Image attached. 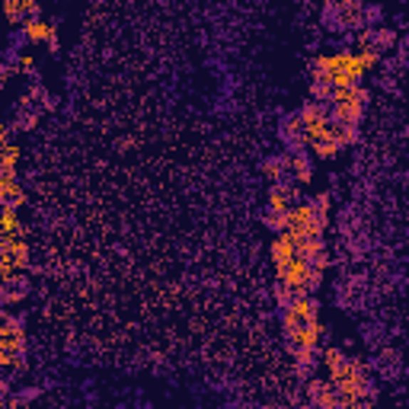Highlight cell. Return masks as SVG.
<instances>
[{
  "label": "cell",
  "mask_w": 409,
  "mask_h": 409,
  "mask_svg": "<svg viewBox=\"0 0 409 409\" xmlns=\"http://www.w3.org/2000/svg\"><path fill=\"white\" fill-rule=\"evenodd\" d=\"M368 68L361 64L358 51H333V55H316L314 58V81H326L333 87H352L361 83Z\"/></svg>",
  "instance_id": "obj_1"
},
{
  "label": "cell",
  "mask_w": 409,
  "mask_h": 409,
  "mask_svg": "<svg viewBox=\"0 0 409 409\" xmlns=\"http://www.w3.org/2000/svg\"><path fill=\"white\" fill-rule=\"evenodd\" d=\"M316 316H320V301H316L314 294H298V298L291 301V307L281 310V329L291 333L294 326H301V323H307V320H316Z\"/></svg>",
  "instance_id": "obj_7"
},
{
  "label": "cell",
  "mask_w": 409,
  "mask_h": 409,
  "mask_svg": "<svg viewBox=\"0 0 409 409\" xmlns=\"http://www.w3.org/2000/svg\"><path fill=\"white\" fill-rule=\"evenodd\" d=\"M323 336H326V326H323V320L316 316V320H307V323H301V326H294L291 333H285V339L291 348H320Z\"/></svg>",
  "instance_id": "obj_9"
},
{
  "label": "cell",
  "mask_w": 409,
  "mask_h": 409,
  "mask_svg": "<svg viewBox=\"0 0 409 409\" xmlns=\"http://www.w3.org/2000/svg\"><path fill=\"white\" fill-rule=\"evenodd\" d=\"M269 256H272L275 269L285 266V262H291L294 256H298V247H294V237L288 234V230H281V234H275L272 247H269Z\"/></svg>",
  "instance_id": "obj_13"
},
{
  "label": "cell",
  "mask_w": 409,
  "mask_h": 409,
  "mask_svg": "<svg viewBox=\"0 0 409 409\" xmlns=\"http://www.w3.org/2000/svg\"><path fill=\"white\" fill-rule=\"evenodd\" d=\"M323 368H326V371H333L336 365H342V361H346V352H342V348H336V346H326L323 348Z\"/></svg>",
  "instance_id": "obj_26"
},
{
  "label": "cell",
  "mask_w": 409,
  "mask_h": 409,
  "mask_svg": "<svg viewBox=\"0 0 409 409\" xmlns=\"http://www.w3.org/2000/svg\"><path fill=\"white\" fill-rule=\"evenodd\" d=\"M310 100L329 103V100H333V83H326V81H310Z\"/></svg>",
  "instance_id": "obj_24"
},
{
  "label": "cell",
  "mask_w": 409,
  "mask_h": 409,
  "mask_svg": "<svg viewBox=\"0 0 409 409\" xmlns=\"http://www.w3.org/2000/svg\"><path fill=\"white\" fill-rule=\"evenodd\" d=\"M0 368L4 371L26 368V323L13 310L0 314Z\"/></svg>",
  "instance_id": "obj_2"
},
{
  "label": "cell",
  "mask_w": 409,
  "mask_h": 409,
  "mask_svg": "<svg viewBox=\"0 0 409 409\" xmlns=\"http://www.w3.org/2000/svg\"><path fill=\"white\" fill-rule=\"evenodd\" d=\"M272 294H275V304H279L281 310H285V307H291V301L298 298V294H294L291 288L285 285V281H275V285H272Z\"/></svg>",
  "instance_id": "obj_25"
},
{
  "label": "cell",
  "mask_w": 409,
  "mask_h": 409,
  "mask_svg": "<svg viewBox=\"0 0 409 409\" xmlns=\"http://www.w3.org/2000/svg\"><path fill=\"white\" fill-rule=\"evenodd\" d=\"M19 29H23L26 42H48L51 51L58 48V23H48V19H42V16H29Z\"/></svg>",
  "instance_id": "obj_10"
},
{
  "label": "cell",
  "mask_w": 409,
  "mask_h": 409,
  "mask_svg": "<svg viewBox=\"0 0 409 409\" xmlns=\"http://www.w3.org/2000/svg\"><path fill=\"white\" fill-rule=\"evenodd\" d=\"M310 202H314L316 208L323 211V214H329V192H316V195H314V199H310Z\"/></svg>",
  "instance_id": "obj_30"
},
{
  "label": "cell",
  "mask_w": 409,
  "mask_h": 409,
  "mask_svg": "<svg viewBox=\"0 0 409 409\" xmlns=\"http://www.w3.org/2000/svg\"><path fill=\"white\" fill-rule=\"evenodd\" d=\"M266 224L272 230H279V234L281 230H288V211H269L266 208Z\"/></svg>",
  "instance_id": "obj_27"
},
{
  "label": "cell",
  "mask_w": 409,
  "mask_h": 409,
  "mask_svg": "<svg viewBox=\"0 0 409 409\" xmlns=\"http://www.w3.org/2000/svg\"><path fill=\"white\" fill-rule=\"evenodd\" d=\"M310 150H314V157H320V160H333V157L342 150V144L339 141H314Z\"/></svg>",
  "instance_id": "obj_22"
},
{
  "label": "cell",
  "mask_w": 409,
  "mask_h": 409,
  "mask_svg": "<svg viewBox=\"0 0 409 409\" xmlns=\"http://www.w3.org/2000/svg\"><path fill=\"white\" fill-rule=\"evenodd\" d=\"M32 68H36V58L26 55V51H19V55H16V71H19V74H29Z\"/></svg>",
  "instance_id": "obj_29"
},
{
  "label": "cell",
  "mask_w": 409,
  "mask_h": 409,
  "mask_svg": "<svg viewBox=\"0 0 409 409\" xmlns=\"http://www.w3.org/2000/svg\"><path fill=\"white\" fill-rule=\"evenodd\" d=\"M4 10L10 26H23L26 16H29V0H4Z\"/></svg>",
  "instance_id": "obj_20"
},
{
  "label": "cell",
  "mask_w": 409,
  "mask_h": 409,
  "mask_svg": "<svg viewBox=\"0 0 409 409\" xmlns=\"http://www.w3.org/2000/svg\"><path fill=\"white\" fill-rule=\"evenodd\" d=\"M16 163H19V147L16 144H4L0 150V180H16Z\"/></svg>",
  "instance_id": "obj_17"
},
{
  "label": "cell",
  "mask_w": 409,
  "mask_h": 409,
  "mask_svg": "<svg viewBox=\"0 0 409 409\" xmlns=\"http://www.w3.org/2000/svg\"><path fill=\"white\" fill-rule=\"evenodd\" d=\"M294 247H298V256L307 262H316V256L326 253V240L323 237H304V234H291Z\"/></svg>",
  "instance_id": "obj_14"
},
{
  "label": "cell",
  "mask_w": 409,
  "mask_h": 409,
  "mask_svg": "<svg viewBox=\"0 0 409 409\" xmlns=\"http://www.w3.org/2000/svg\"><path fill=\"white\" fill-rule=\"evenodd\" d=\"M358 58H361V64L371 71V68H378V64H380V48L374 42L371 45H358Z\"/></svg>",
  "instance_id": "obj_23"
},
{
  "label": "cell",
  "mask_w": 409,
  "mask_h": 409,
  "mask_svg": "<svg viewBox=\"0 0 409 409\" xmlns=\"http://www.w3.org/2000/svg\"><path fill=\"white\" fill-rule=\"evenodd\" d=\"M266 208L269 211H288L291 204H298L301 202V182L298 180H281V182H272V189H269V195H266Z\"/></svg>",
  "instance_id": "obj_8"
},
{
  "label": "cell",
  "mask_w": 409,
  "mask_h": 409,
  "mask_svg": "<svg viewBox=\"0 0 409 409\" xmlns=\"http://www.w3.org/2000/svg\"><path fill=\"white\" fill-rule=\"evenodd\" d=\"M329 227V214H323L314 202L301 199L298 204L288 208V234H304V237H323Z\"/></svg>",
  "instance_id": "obj_5"
},
{
  "label": "cell",
  "mask_w": 409,
  "mask_h": 409,
  "mask_svg": "<svg viewBox=\"0 0 409 409\" xmlns=\"http://www.w3.org/2000/svg\"><path fill=\"white\" fill-rule=\"evenodd\" d=\"M0 199L6 208H19L26 202V189L19 186V180H0Z\"/></svg>",
  "instance_id": "obj_18"
},
{
  "label": "cell",
  "mask_w": 409,
  "mask_h": 409,
  "mask_svg": "<svg viewBox=\"0 0 409 409\" xmlns=\"http://www.w3.org/2000/svg\"><path fill=\"white\" fill-rule=\"evenodd\" d=\"M307 400L320 409H336L339 406V390H336L333 380H320V378H310L307 380Z\"/></svg>",
  "instance_id": "obj_11"
},
{
  "label": "cell",
  "mask_w": 409,
  "mask_h": 409,
  "mask_svg": "<svg viewBox=\"0 0 409 409\" xmlns=\"http://www.w3.org/2000/svg\"><path fill=\"white\" fill-rule=\"evenodd\" d=\"M393 42H397V32H393V29H384V26H380V29H374V45H378L380 51L390 48Z\"/></svg>",
  "instance_id": "obj_28"
},
{
  "label": "cell",
  "mask_w": 409,
  "mask_h": 409,
  "mask_svg": "<svg viewBox=\"0 0 409 409\" xmlns=\"http://www.w3.org/2000/svg\"><path fill=\"white\" fill-rule=\"evenodd\" d=\"M291 180H298L301 186H307V182L314 180V163H310V157H307V147L291 150Z\"/></svg>",
  "instance_id": "obj_16"
},
{
  "label": "cell",
  "mask_w": 409,
  "mask_h": 409,
  "mask_svg": "<svg viewBox=\"0 0 409 409\" xmlns=\"http://www.w3.org/2000/svg\"><path fill=\"white\" fill-rule=\"evenodd\" d=\"M0 262H10V266H16V269L29 266L26 237H0Z\"/></svg>",
  "instance_id": "obj_12"
},
{
  "label": "cell",
  "mask_w": 409,
  "mask_h": 409,
  "mask_svg": "<svg viewBox=\"0 0 409 409\" xmlns=\"http://www.w3.org/2000/svg\"><path fill=\"white\" fill-rule=\"evenodd\" d=\"M333 13L339 29H361L368 23L365 0H326V16Z\"/></svg>",
  "instance_id": "obj_6"
},
{
  "label": "cell",
  "mask_w": 409,
  "mask_h": 409,
  "mask_svg": "<svg viewBox=\"0 0 409 409\" xmlns=\"http://www.w3.org/2000/svg\"><path fill=\"white\" fill-rule=\"evenodd\" d=\"M371 100V93H368L361 83H352V87H333V118L336 122H352L358 125L361 115H365V105Z\"/></svg>",
  "instance_id": "obj_4"
},
{
  "label": "cell",
  "mask_w": 409,
  "mask_h": 409,
  "mask_svg": "<svg viewBox=\"0 0 409 409\" xmlns=\"http://www.w3.org/2000/svg\"><path fill=\"white\" fill-rule=\"evenodd\" d=\"M262 173H266V180L272 182H281L291 176V154H275L269 157L266 163H262Z\"/></svg>",
  "instance_id": "obj_15"
},
{
  "label": "cell",
  "mask_w": 409,
  "mask_h": 409,
  "mask_svg": "<svg viewBox=\"0 0 409 409\" xmlns=\"http://www.w3.org/2000/svg\"><path fill=\"white\" fill-rule=\"evenodd\" d=\"M0 234L4 237H26V224L19 221L16 208H6L4 204V224H0Z\"/></svg>",
  "instance_id": "obj_19"
},
{
  "label": "cell",
  "mask_w": 409,
  "mask_h": 409,
  "mask_svg": "<svg viewBox=\"0 0 409 409\" xmlns=\"http://www.w3.org/2000/svg\"><path fill=\"white\" fill-rule=\"evenodd\" d=\"M333 138L342 144V147H348V144L358 141V125H352V122H336V118H333Z\"/></svg>",
  "instance_id": "obj_21"
},
{
  "label": "cell",
  "mask_w": 409,
  "mask_h": 409,
  "mask_svg": "<svg viewBox=\"0 0 409 409\" xmlns=\"http://www.w3.org/2000/svg\"><path fill=\"white\" fill-rule=\"evenodd\" d=\"M275 272H279V281H285L294 294H316V288L323 285V269L301 259V256H294L291 262L279 266Z\"/></svg>",
  "instance_id": "obj_3"
}]
</instances>
